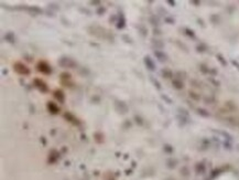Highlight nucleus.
I'll return each mask as SVG.
<instances>
[{"label": "nucleus", "instance_id": "1", "mask_svg": "<svg viewBox=\"0 0 239 180\" xmlns=\"http://www.w3.org/2000/svg\"><path fill=\"white\" fill-rule=\"evenodd\" d=\"M13 69L14 71H16L18 74L20 75H29L30 74V70H29V68L26 65V64H23L22 62H16L13 65Z\"/></svg>", "mask_w": 239, "mask_h": 180}, {"label": "nucleus", "instance_id": "2", "mask_svg": "<svg viewBox=\"0 0 239 180\" xmlns=\"http://www.w3.org/2000/svg\"><path fill=\"white\" fill-rule=\"evenodd\" d=\"M37 70L39 71V72L43 73V74H50V73L52 72L51 70V66L49 65V63L45 61H39L37 64Z\"/></svg>", "mask_w": 239, "mask_h": 180}, {"label": "nucleus", "instance_id": "3", "mask_svg": "<svg viewBox=\"0 0 239 180\" xmlns=\"http://www.w3.org/2000/svg\"><path fill=\"white\" fill-rule=\"evenodd\" d=\"M34 85L40 90V91L43 92V93H47V92L49 91V87H47V83H45L44 81L41 80V79H35L34 80Z\"/></svg>", "mask_w": 239, "mask_h": 180}, {"label": "nucleus", "instance_id": "4", "mask_svg": "<svg viewBox=\"0 0 239 180\" xmlns=\"http://www.w3.org/2000/svg\"><path fill=\"white\" fill-rule=\"evenodd\" d=\"M54 97H55L60 103H64L65 102V94L62 90H55V91H54Z\"/></svg>", "mask_w": 239, "mask_h": 180}, {"label": "nucleus", "instance_id": "5", "mask_svg": "<svg viewBox=\"0 0 239 180\" xmlns=\"http://www.w3.org/2000/svg\"><path fill=\"white\" fill-rule=\"evenodd\" d=\"M47 110H49L50 113H52V114H57L58 112H60V108H58V106L56 105L54 102H47Z\"/></svg>", "mask_w": 239, "mask_h": 180}, {"label": "nucleus", "instance_id": "6", "mask_svg": "<svg viewBox=\"0 0 239 180\" xmlns=\"http://www.w3.org/2000/svg\"><path fill=\"white\" fill-rule=\"evenodd\" d=\"M64 117H65L66 119H67L68 122L73 123V124H75V125H79L78 119H77L76 117H75L73 114H71V113H65V114H64Z\"/></svg>", "mask_w": 239, "mask_h": 180}, {"label": "nucleus", "instance_id": "7", "mask_svg": "<svg viewBox=\"0 0 239 180\" xmlns=\"http://www.w3.org/2000/svg\"><path fill=\"white\" fill-rule=\"evenodd\" d=\"M63 61H65V63H60L62 66H64V68H73V66H75V62L73 61L72 59H68V58H63L62 59Z\"/></svg>", "mask_w": 239, "mask_h": 180}, {"label": "nucleus", "instance_id": "8", "mask_svg": "<svg viewBox=\"0 0 239 180\" xmlns=\"http://www.w3.org/2000/svg\"><path fill=\"white\" fill-rule=\"evenodd\" d=\"M68 81H71V74L70 73H62V74H61V82H62L63 84L67 85Z\"/></svg>", "mask_w": 239, "mask_h": 180}, {"label": "nucleus", "instance_id": "9", "mask_svg": "<svg viewBox=\"0 0 239 180\" xmlns=\"http://www.w3.org/2000/svg\"><path fill=\"white\" fill-rule=\"evenodd\" d=\"M146 64H148L149 66H150V70H154V66H153V64H152V62H151V60H150V58L149 56H146Z\"/></svg>", "mask_w": 239, "mask_h": 180}]
</instances>
